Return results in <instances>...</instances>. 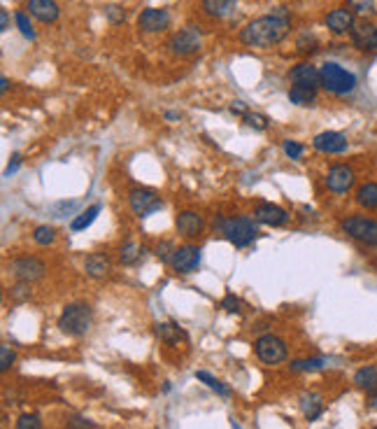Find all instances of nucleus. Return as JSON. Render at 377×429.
Here are the masks:
<instances>
[{
    "label": "nucleus",
    "mask_w": 377,
    "mask_h": 429,
    "mask_svg": "<svg viewBox=\"0 0 377 429\" xmlns=\"http://www.w3.org/2000/svg\"><path fill=\"white\" fill-rule=\"evenodd\" d=\"M235 5H238V0H203V10H205V15L214 17V19L228 17L235 10Z\"/></svg>",
    "instance_id": "nucleus-22"
},
{
    "label": "nucleus",
    "mask_w": 377,
    "mask_h": 429,
    "mask_svg": "<svg viewBox=\"0 0 377 429\" xmlns=\"http://www.w3.org/2000/svg\"><path fill=\"white\" fill-rule=\"evenodd\" d=\"M245 121H247V126H252V129H257V131H266V129H268V119H266V114L247 112V114H245Z\"/></svg>",
    "instance_id": "nucleus-35"
},
{
    "label": "nucleus",
    "mask_w": 377,
    "mask_h": 429,
    "mask_svg": "<svg viewBox=\"0 0 377 429\" xmlns=\"http://www.w3.org/2000/svg\"><path fill=\"white\" fill-rule=\"evenodd\" d=\"M33 240L37 243V245H52V243L56 240L54 227H49V224H42V227H37L35 231H33Z\"/></svg>",
    "instance_id": "nucleus-31"
},
{
    "label": "nucleus",
    "mask_w": 377,
    "mask_h": 429,
    "mask_svg": "<svg viewBox=\"0 0 377 429\" xmlns=\"http://www.w3.org/2000/svg\"><path fill=\"white\" fill-rule=\"evenodd\" d=\"M196 378H198V380H201V383H205V385H208L210 389H214L217 394H221V396H231V389L223 385L219 378H214L212 374H208V371H196Z\"/></svg>",
    "instance_id": "nucleus-29"
},
{
    "label": "nucleus",
    "mask_w": 377,
    "mask_h": 429,
    "mask_svg": "<svg viewBox=\"0 0 377 429\" xmlns=\"http://www.w3.org/2000/svg\"><path fill=\"white\" fill-rule=\"evenodd\" d=\"M156 336L161 338L163 343H168V345L187 341V334H184V331L175 322H158L156 324Z\"/></svg>",
    "instance_id": "nucleus-23"
},
{
    "label": "nucleus",
    "mask_w": 377,
    "mask_h": 429,
    "mask_svg": "<svg viewBox=\"0 0 377 429\" xmlns=\"http://www.w3.org/2000/svg\"><path fill=\"white\" fill-rule=\"evenodd\" d=\"M26 10L30 17H35L42 24H54L61 15L56 0H26Z\"/></svg>",
    "instance_id": "nucleus-18"
},
{
    "label": "nucleus",
    "mask_w": 377,
    "mask_h": 429,
    "mask_svg": "<svg viewBox=\"0 0 377 429\" xmlns=\"http://www.w3.org/2000/svg\"><path fill=\"white\" fill-rule=\"evenodd\" d=\"M138 26L147 30V33H161V30L170 26V15L165 10H156V8L142 10V15L138 17Z\"/></svg>",
    "instance_id": "nucleus-15"
},
{
    "label": "nucleus",
    "mask_w": 377,
    "mask_h": 429,
    "mask_svg": "<svg viewBox=\"0 0 377 429\" xmlns=\"http://www.w3.org/2000/svg\"><path fill=\"white\" fill-rule=\"evenodd\" d=\"M129 203H131L133 213H136L138 217H149V215H154L156 210L163 208V198L158 196V191L149 189V187H136V189H131Z\"/></svg>",
    "instance_id": "nucleus-7"
},
{
    "label": "nucleus",
    "mask_w": 377,
    "mask_h": 429,
    "mask_svg": "<svg viewBox=\"0 0 377 429\" xmlns=\"http://www.w3.org/2000/svg\"><path fill=\"white\" fill-rule=\"evenodd\" d=\"M175 227H177V231L182 236H187V238H196V236H201L203 229H205V220H203V215H198L196 210H182V213H177L175 217Z\"/></svg>",
    "instance_id": "nucleus-14"
},
{
    "label": "nucleus",
    "mask_w": 377,
    "mask_h": 429,
    "mask_svg": "<svg viewBox=\"0 0 377 429\" xmlns=\"http://www.w3.org/2000/svg\"><path fill=\"white\" fill-rule=\"evenodd\" d=\"M289 78L293 80L296 87H308V89H315L322 85V70H317L312 63H298V66L291 68Z\"/></svg>",
    "instance_id": "nucleus-16"
},
{
    "label": "nucleus",
    "mask_w": 377,
    "mask_h": 429,
    "mask_svg": "<svg viewBox=\"0 0 377 429\" xmlns=\"http://www.w3.org/2000/svg\"><path fill=\"white\" fill-rule=\"evenodd\" d=\"M170 264H172V271L180 273V275L194 273L198 264H201V247H196V245L175 247V254H172Z\"/></svg>",
    "instance_id": "nucleus-8"
},
{
    "label": "nucleus",
    "mask_w": 377,
    "mask_h": 429,
    "mask_svg": "<svg viewBox=\"0 0 377 429\" xmlns=\"http://www.w3.org/2000/svg\"><path fill=\"white\" fill-rule=\"evenodd\" d=\"M370 406H373L375 411H377V394H373V396H370Z\"/></svg>",
    "instance_id": "nucleus-49"
},
{
    "label": "nucleus",
    "mask_w": 377,
    "mask_h": 429,
    "mask_svg": "<svg viewBox=\"0 0 377 429\" xmlns=\"http://www.w3.org/2000/svg\"><path fill=\"white\" fill-rule=\"evenodd\" d=\"M66 427H68V429H93L95 425H93L91 420H86V418H77V415H75V418H68Z\"/></svg>",
    "instance_id": "nucleus-42"
},
{
    "label": "nucleus",
    "mask_w": 377,
    "mask_h": 429,
    "mask_svg": "<svg viewBox=\"0 0 377 429\" xmlns=\"http://www.w3.org/2000/svg\"><path fill=\"white\" fill-rule=\"evenodd\" d=\"M100 213V203H93L91 208H86L84 213H80L77 217H75L73 222H70V231H84L86 227H91V224L95 222V217H98Z\"/></svg>",
    "instance_id": "nucleus-26"
},
{
    "label": "nucleus",
    "mask_w": 377,
    "mask_h": 429,
    "mask_svg": "<svg viewBox=\"0 0 377 429\" xmlns=\"http://www.w3.org/2000/svg\"><path fill=\"white\" fill-rule=\"evenodd\" d=\"M91 322H93V310L89 304H68L63 313L59 315V326L63 334L68 336H84L89 329H91Z\"/></svg>",
    "instance_id": "nucleus-3"
},
{
    "label": "nucleus",
    "mask_w": 377,
    "mask_h": 429,
    "mask_svg": "<svg viewBox=\"0 0 377 429\" xmlns=\"http://www.w3.org/2000/svg\"><path fill=\"white\" fill-rule=\"evenodd\" d=\"M172 254H175V247H172L170 240H163V243H158V245H156V257L161 259V261L172 259Z\"/></svg>",
    "instance_id": "nucleus-40"
},
{
    "label": "nucleus",
    "mask_w": 377,
    "mask_h": 429,
    "mask_svg": "<svg viewBox=\"0 0 377 429\" xmlns=\"http://www.w3.org/2000/svg\"><path fill=\"white\" fill-rule=\"evenodd\" d=\"M349 35H351L354 47L361 49V52H375L377 49V24L361 19V21L354 24V28L349 30Z\"/></svg>",
    "instance_id": "nucleus-9"
},
{
    "label": "nucleus",
    "mask_w": 377,
    "mask_h": 429,
    "mask_svg": "<svg viewBox=\"0 0 377 429\" xmlns=\"http://www.w3.org/2000/svg\"><path fill=\"white\" fill-rule=\"evenodd\" d=\"M198 47H201V30L196 26H187V28L177 30V33L170 37V49L180 56L194 54L198 52Z\"/></svg>",
    "instance_id": "nucleus-12"
},
{
    "label": "nucleus",
    "mask_w": 377,
    "mask_h": 429,
    "mask_svg": "<svg viewBox=\"0 0 377 429\" xmlns=\"http://www.w3.org/2000/svg\"><path fill=\"white\" fill-rule=\"evenodd\" d=\"M231 110H233L235 114H247V105L242 103V100H233V103H231Z\"/></svg>",
    "instance_id": "nucleus-45"
},
{
    "label": "nucleus",
    "mask_w": 377,
    "mask_h": 429,
    "mask_svg": "<svg viewBox=\"0 0 377 429\" xmlns=\"http://www.w3.org/2000/svg\"><path fill=\"white\" fill-rule=\"evenodd\" d=\"M254 220L259 224H266V227H282L289 220V215H286L284 208L275 206V203H259L254 208Z\"/></svg>",
    "instance_id": "nucleus-19"
},
{
    "label": "nucleus",
    "mask_w": 377,
    "mask_h": 429,
    "mask_svg": "<svg viewBox=\"0 0 377 429\" xmlns=\"http://www.w3.org/2000/svg\"><path fill=\"white\" fill-rule=\"evenodd\" d=\"M17 429H42L40 415H35V413H24V415H19Z\"/></svg>",
    "instance_id": "nucleus-33"
},
{
    "label": "nucleus",
    "mask_w": 377,
    "mask_h": 429,
    "mask_svg": "<svg viewBox=\"0 0 377 429\" xmlns=\"http://www.w3.org/2000/svg\"><path fill=\"white\" fill-rule=\"evenodd\" d=\"M356 203L366 210L377 208V182H366L356 189Z\"/></svg>",
    "instance_id": "nucleus-25"
},
{
    "label": "nucleus",
    "mask_w": 377,
    "mask_h": 429,
    "mask_svg": "<svg viewBox=\"0 0 377 429\" xmlns=\"http://www.w3.org/2000/svg\"><path fill=\"white\" fill-rule=\"evenodd\" d=\"M296 47H298V52L300 54H308V52H315L317 49V37H312V35H300L298 37V42H296Z\"/></svg>",
    "instance_id": "nucleus-38"
},
{
    "label": "nucleus",
    "mask_w": 377,
    "mask_h": 429,
    "mask_svg": "<svg viewBox=\"0 0 377 429\" xmlns=\"http://www.w3.org/2000/svg\"><path fill=\"white\" fill-rule=\"evenodd\" d=\"M373 429H377V427H373Z\"/></svg>",
    "instance_id": "nucleus-51"
},
{
    "label": "nucleus",
    "mask_w": 377,
    "mask_h": 429,
    "mask_svg": "<svg viewBox=\"0 0 377 429\" xmlns=\"http://www.w3.org/2000/svg\"><path fill=\"white\" fill-rule=\"evenodd\" d=\"M354 170L344 164H335L331 166L329 173H326V187H329L333 194H347V191L354 187Z\"/></svg>",
    "instance_id": "nucleus-10"
},
{
    "label": "nucleus",
    "mask_w": 377,
    "mask_h": 429,
    "mask_svg": "<svg viewBox=\"0 0 377 429\" xmlns=\"http://www.w3.org/2000/svg\"><path fill=\"white\" fill-rule=\"evenodd\" d=\"M254 350H257V357L268 367H275V364H282L286 360V343L279 336L275 334H264L257 338L254 343Z\"/></svg>",
    "instance_id": "nucleus-6"
},
{
    "label": "nucleus",
    "mask_w": 377,
    "mask_h": 429,
    "mask_svg": "<svg viewBox=\"0 0 377 429\" xmlns=\"http://www.w3.org/2000/svg\"><path fill=\"white\" fill-rule=\"evenodd\" d=\"M10 271L15 273L19 280H24V283H33V280L42 278L47 266H44V261L37 257H19L10 264Z\"/></svg>",
    "instance_id": "nucleus-11"
},
{
    "label": "nucleus",
    "mask_w": 377,
    "mask_h": 429,
    "mask_svg": "<svg viewBox=\"0 0 377 429\" xmlns=\"http://www.w3.org/2000/svg\"><path fill=\"white\" fill-rule=\"evenodd\" d=\"M17 355L10 345H0V371H8L12 364H15Z\"/></svg>",
    "instance_id": "nucleus-36"
},
{
    "label": "nucleus",
    "mask_w": 377,
    "mask_h": 429,
    "mask_svg": "<svg viewBox=\"0 0 377 429\" xmlns=\"http://www.w3.org/2000/svg\"><path fill=\"white\" fill-rule=\"evenodd\" d=\"M289 100H291L293 105H303V107L315 105L317 91H315V89H308V87H296V85H293L289 89Z\"/></svg>",
    "instance_id": "nucleus-27"
},
{
    "label": "nucleus",
    "mask_w": 377,
    "mask_h": 429,
    "mask_svg": "<svg viewBox=\"0 0 377 429\" xmlns=\"http://www.w3.org/2000/svg\"><path fill=\"white\" fill-rule=\"evenodd\" d=\"M240 299L235 297V294H226V297L221 299V308L223 310H228V313H240L242 308H240Z\"/></svg>",
    "instance_id": "nucleus-39"
},
{
    "label": "nucleus",
    "mask_w": 377,
    "mask_h": 429,
    "mask_svg": "<svg viewBox=\"0 0 377 429\" xmlns=\"http://www.w3.org/2000/svg\"><path fill=\"white\" fill-rule=\"evenodd\" d=\"M340 227L349 238L359 240L363 245L377 247V220H370V217H363V215H351V217H344Z\"/></svg>",
    "instance_id": "nucleus-5"
},
{
    "label": "nucleus",
    "mask_w": 377,
    "mask_h": 429,
    "mask_svg": "<svg viewBox=\"0 0 377 429\" xmlns=\"http://www.w3.org/2000/svg\"><path fill=\"white\" fill-rule=\"evenodd\" d=\"M214 231L221 234L231 245L247 247L257 240L259 236V222L254 217H214L212 222Z\"/></svg>",
    "instance_id": "nucleus-2"
},
{
    "label": "nucleus",
    "mask_w": 377,
    "mask_h": 429,
    "mask_svg": "<svg viewBox=\"0 0 377 429\" xmlns=\"http://www.w3.org/2000/svg\"><path fill=\"white\" fill-rule=\"evenodd\" d=\"M84 268H86V273L91 275V278L100 280V278H105V275L110 273V259H107L105 254H100V252H93V254H89L86 257Z\"/></svg>",
    "instance_id": "nucleus-20"
},
{
    "label": "nucleus",
    "mask_w": 377,
    "mask_h": 429,
    "mask_svg": "<svg viewBox=\"0 0 377 429\" xmlns=\"http://www.w3.org/2000/svg\"><path fill=\"white\" fill-rule=\"evenodd\" d=\"M165 119H168V121H177V119H180V112L168 110V112H165Z\"/></svg>",
    "instance_id": "nucleus-47"
},
{
    "label": "nucleus",
    "mask_w": 377,
    "mask_h": 429,
    "mask_svg": "<svg viewBox=\"0 0 377 429\" xmlns=\"http://www.w3.org/2000/svg\"><path fill=\"white\" fill-rule=\"evenodd\" d=\"M291 28V17L284 8H277L273 15L259 17L254 21H249L245 28L240 30V42L247 47L257 49H270L275 44H279L286 37Z\"/></svg>",
    "instance_id": "nucleus-1"
},
{
    "label": "nucleus",
    "mask_w": 377,
    "mask_h": 429,
    "mask_svg": "<svg viewBox=\"0 0 377 429\" xmlns=\"http://www.w3.org/2000/svg\"><path fill=\"white\" fill-rule=\"evenodd\" d=\"M300 408H303L305 420H317L324 413V401L319 394H303L300 396Z\"/></svg>",
    "instance_id": "nucleus-24"
},
{
    "label": "nucleus",
    "mask_w": 377,
    "mask_h": 429,
    "mask_svg": "<svg viewBox=\"0 0 377 429\" xmlns=\"http://www.w3.org/2000/svg\"><path fill=\"white\" fill-rule=\"evenodd\" d=\"M326 367V360L322 357H305V360H293L291 371H319Z\"/></svg>",
    "instance_id": "nucleus-30"
},
{
    "label": "nucleus",
    "mask_w": 377,
    "mask_h": 429,
    "mask_svg": "<svg viewBox=\"0 0 377 429\" xmlns=\"http://www.w3.org/2000/svg\"><path fill=\"white\" fill-rule=\"evenodd\" d=\"M319 70H322V87L329 94L347 96L356 89V75L342 68L340 63H324Z\"/></svg>",
    "instance_id": "nucleus-4"
},
{
    "label": "nucleus",
    "mask_w": 377,
    "mask_h": 429,
    "mask_svg": "<svg viewBox=\"0 0 377 429\" xmlns=\"http://www.w3.org/2000/svg\"><path fill=\"white\" fill-rule=\"evenodd\" d=\"M233 429H242V427L238 425V422H233Z\"/></svg>",
    "instance_id": "nucleus-50"
},
{
    "label": "nucleus",
    "mask_w": 377,
    "mask_h": 429,
    "mask_svg": "<svg viewBox=\"0 0 377 429\" xmlns=\"http://www.w3.org/2000/svg\"><path fill=\"white\" fill-rule=\"evenodd\" d=\"M354 12L347 10V8H338V10H331L326 15V28L335 35H344L354 28Z\"/></svg>",
    "instance_id": "nucleus-17"
},
{
    "label": "nucleus",
    "mask_w": 377,
    "mask_h": 429,
    "mask_svg": "<svg viewBox=\"0 0 377 429\" xmlns=\"http://www.w3.org/2000/svg\"><path fill=\"white\" fill-rule=\"evenodd\" d=\"M12 157H15V161H10L8 170H5V173H8V175H12V173H15V170L19 168V164H21V157H19V155H12Z\"/></svg>",
    "instance_id": "nucleus-46"
},
{
    "label": "nucleus",
    "mask_w": 377,
    "mask_h": 429,
    "mask_svg": "<svg viewBox=\"0 0 377 429\" xmlns=\"http://www.w3.org/2000/svg\"><path fill=\"white\" fill-rule=\"evenodd\" d=\"M347 3H349L351 12H361V15H366V12L373 10L375 0H347Z\"/></svg>",
    "instance_id": "nucleus-41"
},
{
    "label": "nucleus",
    "mask_w": 377,
    "mask_h": 429,
    "mask_svg": "<svg viewBox=\"0 0 377 429\" xmlns=\"http://www.w3.org/2000/svg\"><path fill=\"white\" fill-rule=\"evenodd\" d=\"M10 297L15 301H26L30 299V283H24V280H19L17 285L10 287Z\"/></svg>",
    "instance_id": "nucleus-34"
},
{
    "label": "nucleus",
    "mask_w": 377,
    "mask_h": 429,
    "mask_svg": "<svg viewBox=\"0 0 377 429\" xmlns=\"http://www.w3.org/2000/svg\"><path fill=\"white\" fill-rule=\"evenodd\" d=\"M312 145H315V150L324 152V155H342V152L349 147L347 138L338 131L319 133V136H315V140H312Z\"/></svg>",
    "instance_id": "nucleus-13"
},
{
    "label": "nucleus",
    "mask_w": 377,
    "mask_h": 429,
    "mask_svg": "<svg viewBox=\"0 0 377 429\" xmlns=\"http://www.w3.org/2000/svg\"><path fill=\"white\" fill-rule=\"evenodd\" d=\"M10 28V15L8 10H0V30H8Z\"/></svg>",
    "instance_id": "nucleus-44"
},
{
    "label": "nucleus",
    "mask_w": 377,
    "mask_h": 429,
    "mask_svg": "<svg viewBox=\"0 0 377 429\" xmlns=\"http://www.w3.org/2000/svg\"><path fill=\"white\" fill-rule=\"evenodd\" d=\"M15 19H17V26H19V30H21V35H24V37H28V40H35L33 24H30V19H28L26 12H17Z\"/></svg>",
    "instance_id": "nucleus-32"
},
{
    "label": "nucleus",
    "mask_w": 377,
    "mask_h": 429,
    "mask_svg": "<svg viewBox=\"0 0 377 429\" xmlns=\"http://www.w3.org/2000/svg\"><path fill=\"white\" fill-rule=\"evenodd\" d=\"M8 89H10V80L8 78H0V91H8Z\"/></svg>",
    "instance_id": "nucleus-48"
},
{
    "label": "nucleus",
    "mask_w": 377,
    "mask_h": 429,
    "mask_svg": "<svg viewBox=\"0 0 377 429\" xmlns=\"http://www.w3.org/2000/svg\"><path fill=\"white\" fill-rule=\"evenodd\" d=\"M354 385L359 389H366V392H377V367L375 364H368V367L356 371Z\"/></svg>",
    "instance_id": "nucleus-21"
},
{
    "label": "nucleus",
    "mask_w": 377,
    "mask_h": 429,
    "mask_svg": "<svg viewBox=\"0 0 377 429\" xmlns=\"http://www.w3.org/2000/svg\"><path fill=\"white\" fill-rule=\"evenodd\" d=\"M282 150H284V155L289 157V159H300V157H303V152H305V147L300 145V143H296V140H284Z\"/></svg>",
    "instance_id": "nucleus-37"
},
{
    "label": "nucleus",
    "mask_w": 377,
    "mask_h": 429,
    "mask_svg": "<svg viewBox=\"0 0 377 429\" xmlns=\"http://www.w3.org/2000/svg\"><path fill=\"white\" fill-rule=\"evenodd\" d=\"M105 15H107V19H110L112 24H119V21H124V10L121 8H117V5H110V8H105Z\"/></svg>",
    "instance_id": "nucleus-43"
},
{
    "label": "nucleus",
    "mask_w": 377,
    "mask_h": 429,
    "mask_svg": "<svg viewBox=\"0 0 377 429\" xmlns=\"http://www.w3.org/2000/svg\"><path fill=\"white\" fill-rule=\"evenodd\" d=\"M142 252H145V247H140L138 243H126V245L119 249V261L124 266H133L140 257H142Z\"/></svg>",
    "instance_id": "nucleus-28"
}]
</instances>
